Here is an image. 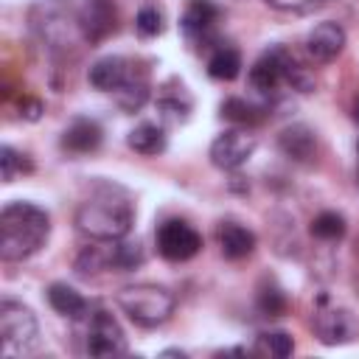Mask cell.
<instances>
[{
  "label": "cell",
  "instance_id": "1",
  "mask_svg": "<svg viewBox=\"0 0 359 359\" xmlns=\"http://www.w3.org/2000/svg\"><path fill=\"white\" fill-rule=\"evenodd\" d=\"M135 224V208L123 188L98 185L76 210V227L95 241H118Z\"/></svg>",
  "mask_w": 359,
  "mask_h": 359
},
{
  "label": "cell",
  "instance_id": "2",
  "mask_svg": "<svg viewBox=\"0 0 359 359\" xmlns=\"http://www.w3.org/2000/svg\"><path fill=\"white\" fill-rule=\"evenodd\" d=\"M50 219L34 202H8L0 213V258L22 261L39 252L48 241Z\"/></svg>",
  "mask_w": 359,
  "mask_h": 359
},
{
  "label": "cell",
  "instance_id": "3",
  "mask_svg": "<svg viewBox=\"0 0 359 359\" xmlns=\"http://www.w3.org/2000/svg\"><path fill=\"white\" fill-rule=\"evenodd\" d=\"M280 84H289L297 93H311L314 76L286 48H269L250 67V87L261 95H275Z\"/></svg>",
  "mask_w": 359,
  "mask_h": 359
},
{
  "label": "cell",
  "instance_id": "4",
  "mask_svg": "<svg viewBox=\"0 0 359 359\" xmlns=\"http://www.w3.org/2000/svg\"><path fill=\"white\" fill-rule=\"evenodd\" d=\"M121 311L140 328H157L163 325L171 314H174V294L165 286L157 283H135V286H123L115 294Z\"/></svg>",
  "mask_w": 359,
  "mask_h": 359
},
{
  "label": "cell",
  "instance_id": "5",
  "mask_svg": "<svg viewBox=\"0 0 359 359\" xmlns=\"http://www.w3.org/2000/svg\"><path fill=\"white\" fill-rule=\"evenodd\" d=\"M0 345L6 356L31 353L39 345V323L34 311L8 297L0 303Z\"/></svg>",
  "mask_w": 359,
  "mask_h": 359
},
{
  "label": "cell",
  "instance_id": "6",
  "mask_svg": "<svg viewBox=\"0 0 359 359\" xmlns=\"http://www.w3.org/2000/svg\"><path fill=\"white\" fill-rule=\"evenodd\" d=\"M31 28L36 31V36L42 42H48V48L53 50H65L70 48L79 36H81V28H79V17L70 14V8H65L62 3L56 0H48V3H39L31 8ZM84 39V36H81Z\"/></svg>",
  "mask_w": 359,
  "mask_h": 359
},
{
  "label": "cell",
  "instance_id": "7",
  "mask_svg": "<svg viewBox=\"0 0 359 359\" xmlns=\"http://www.w3.org/2000/svg\"><path fill=\"white\" fill-rule=\"evenodd\" d=\"M84 351L90 356H121L126 353V337L118 320L98 309L87 314V334H84Z\"/></svg>",
  "mask_w": 359,
  "mask_h": 359
},
{
  "label": "cell",
  "instance_id": "8",
  "mask_svg": "<svg viewBox=\"0 0 359 359\" xmlns=\"http://www.w3.org/2000/svg\"><path fill=\"white\" fill-rule=\"evenodd\" d=\"M202 250V236L182 219H168L157 230V252L165 261H188Z\"/></svg>",
  "mask_w": 359,
  "mask_h": 359
},
{
  "label": "cell",
  "instance_id": "9",
  "mask_svg": "<svg viewBox=\"0 0 359 359\" xmlns=\"http://www.w3.org/2000/svg\"><path fill=\"white\" fill-rule=\"evenodd\" d=\"M252 151H255V135H250L247 129L236 126V129L222 132V135L210 143V163H213L216 168L233 171V168L244 165Z\"/></svg>",
  "mask_w": 359,
  "mask_h": 359
},
{
  "label": "cell",
  "instance_id": "10",
  "mask_svg": "<svg viewBox=\"0 0 359 359\" xmlns=\"http://www.w3.org/2000/svg\"><path fill=\"white\" fill-rule=\"evenodd\" d=\"M311 328L325 345H345L359 337V323L348 309H317Z\"/></svg>",
  "mask_w": 359,
  "mask_h": 359
},
{
  "label": "cell",
  "instance_id": "11",
  "mask_svg": "<svg viewBox=\"0 0 359 359\" xmlns=\"http://www.w3.org/2000/svg\"><path fill=\"white\" fill-rule=\"evenodd\" d=\"M79 28L90 45L104 42L118 28V11H115L112 0H84V6L79 11Z\"/></svg>",
  "mask_w": 359,
  "mask_h": 359
},
{
  "label": "cell",
  "instance_id": "12",
  "mask_svg": "<svg viewBox=\"0 0 359 359\" xmlns=\"http://www.w3.org/2000/svg\"><path fill=\"white\" fill-rule=\"evenodd\" d=\"M345 48V28L339 22H317L309 34H306V53L314 62H334Z\"/></svg>",
  "mask_w": 359,
  "mask_h": 359
},
{
  "label": "cell",
  "instance_id": "13",
  "mask_svg": "<svg viewBox=\"0 0 359 359\" xmlns=\"http://www.w3.org/2000/svg\"><path fill=\"white\" fill-rule=\"evenodd\" d=\"M135 65H129L123 56H101L90 65L87 70V81L101 90V93H115L121 90L132 76H135Z\"/></svg>",
  "mask_w": 359,
  "mask_h": 359
},
{
  "label": "cell",
  "instance_id": "14",
  "mask_svg": "<svg viewBox=\"0 0 359 359\" xmlns=\"http://www.w3.org/2000/svg\"><path fill=\"white\" fill-rule=\"evenodd\" d=\"M278 149L292 163H311L317 157V135L306 123H292L278 135Z\"/></svg>",
  "mask_w": 359,
  "mask_h": 359
},
{
  "label": "cell",
  "instance_id": "15",
  "mask_svg": "<svg viewBox=\"0 0 359 359\" xmlns=\"http://www.w3.org/2000/svg\"><path fill=\"white\" fill-rule=\"evenodd\" d=\"M104 132L93 118H76L73 123H67V129L62 132V149L67 154H90L101 146Z\"/></svg>",
  "mask_w": 359,
  "mask_h": 359
},
{
  "label": "cell",
  "instance_id": "16",
  "mask_svg": "<svg viewBox=\"0 0 359 359\" xmlns=\"http://www.w3.org/2000/svg\"><path fill=\"white\" fill-rule=\"evenodd\" d=\"M216 241H219V250L224 258L230 261H238V258H247L252 250H255V236L252 230L236 224V222H222L216 227Z\"/></svg>",
  "mask_w": 359,
  "mask_h": 359
},
{
  "label": "cell",
  "instance_id": "17",
  "mask_svg": "<svg viewBox=\"0 0 359 359\" xmlns=\"http://www.w3.org/2000/svg\"><path fill=\"white\" fill-rule=\"evenodd\" d=\"M48 303L53 306L56 314H62L67 320H76V323L87 320V314H90V303L67 283H50L48 286Z\"/></svg>",
  "mask_w": 359,
  "mask_h": 359
},
{
  "label": "cell",
  "instance_id": "18",
  "mask_svg": "<svg viewBox=\"0 0 359 359\" xmlns=\"http://www.w3.org/2000/svg\"><path fill=\"white\" fill-rule=\"evenodd\" d=\"M126 143H129L132 151H137L143 157H154V154L165 151V132L157 123H137L126 135Z\"/></svg>",
  "mask_w": 359,
  "mask_h": 359
},
{
  "label": "cell",
  "instance_id": "19",
  "mask_svg": "<svg viewBox=\"0 0 359 359\" xmlns=\"http://www.w3.org/2000/svg\"><path fill=\"white\" fill-rule=\"evenodd\" d=\"M216 6H210L208 0H194L191 6H188V11H185V17H182V31H185V36H191V39H205L208 34H210V28H213V22H216Z\"/></svg>",
  "mask_w": 359,
  "mask_h": 359
},
{
  "label": "cell",
  "instance_id": "20",
  "mask_svg": "<svg viewBox=\"0 0 359 359\" xmlns=\"http://www.w3.org/2000/svg\"><path fill=\"white\" fill-rule=\"evenodd\" d=\"M107 258H109V269H118V272H129V269H135V266H140L143 264V250H140V244L135 241H107Z\"/></svg>",
  "mask_w": 359,
  "mask_h": 359
},
{
  "label": "cell",
  "instance_id": "21",
  "mask_svg": "<svg viewBox=\"0 0 359 359\" xmlns=\"http://www.w3.org/2000/svg\"><path fill=\"white\" fill-rule=\"evenodd\" d=\"M241 70V56L236 48H216L213 56L208 59V73L219 81H233Z\"/></svg>",
  "mask_w": 359,
  "mask_h": 359
},
{
  "label": "cell",
  "instance_id": "22",
  "mask_svg": "<svg viewBox=\"0 0 359 359\" xmlns=\"http://www.w3.org/2000/svg\"><path fill=\"white\" fill-rule=\"evenodd\" d=\"M146 98H149V81L143 73H135L121 90H115V101L126 112H137L146 104Z\"/></svg>",
  "mask_w": 359,
  "mask_h": 359
},
{
  "label": "cell",
  "instance_id": "23",
  "mask_svg": "<svg viewBox=\"0 0 359 359\" xmlns=\"http://www.w3.org/2000/svg\"><path fill=\"white\" fill-rule=\"evenodd\" d=\"M222 118H227V121L236 123V126H252V123L261 121L258 107H252V104L244 101V98H227V101L222 104Z\"/></svg>",
  "mask_w": 359,
  "mask_h": 359
},
{
  "label": "cell",
  "instance_id": "24",
  "mask_svg": "<svg viewBox=\"0 0 359 359\" xmlns=\"http://www.w3.org/2000/svg\"><path fill=\"white\" fill-rule=\"evenodd\" d=\"M311 236H317L323 241H337L345 236V219L337 210H323L311 222Z\"/></svg>",
  "mask_w": 359,
  "mask_h": 359
},
{
  "label": "cell",
  "instance_id": "25",
  "mask_svg": "<svg viewBox=\"0 0 359 359\" xmlns=\"http://www.w3.org/2000/svg\"><path fill=\"white\" fill-rule=\"evenodd\" d=\"M255 351L264 353V356H289L294 351V342L286 331H266V334H258V342H255Z\"/></svg>",
  "mask_w": 359,
  "mask_h": 359
},
{
  "label": "cell",
  "instance_id": "26",
  "mask_svg": "<svg viewBox=\"0 0 359 359\" xmlns=\"http://www.w3.org/2000/svg\"><path fill=\"white\" fill-rule=\"evenodd\" d=\"M104 269H109L107 247H104V250H101V247H84V250L79 252V258H76V272H79L81 278L98 275V272H104Z\"/></svg>",
  "mask_w": 359,
  "mask_h": 359
},
{
  "label": "cell",
  "instance_id": "27",
  "mask_svg": "<svg viewBox=\"0 0 359 359\" xmlns=\"http://www.w3.org/2000/svg\"><path fill=\"white\" fill-rule=\"evenodd\" d=\"M0 171H3V182H14L22 171H31V163L17 154L11 146H3L0 149Z\"/></svg>",
  "mask_w": 359,
  "mask_h": 359
},
{
  "label": "cell",
  "instance_id": "28",
  "mask_svg": "<svg viewBox=\"0 0 359 359\" xmlns=\"http://www.w3.org/2000/svg\"><path fill=\"white\" fill-rule=\"evenodd\" d=\"M258 309H261V314H266V317H280V314L286 311V297H283V292H280L278 286H261V292H258Z\"/></svg>",
  "mask_w": 359,
  "mask_h": 359
},
{
  "label": "cell",
  "instance_id": "29",
  "mask_svg": "<svg viewBox=\"0 0 359 359\" xmlns=\"http://www.w3.org/2000/svg\"><path fill=\"white\" fill-rule=\"evenodd\" d=\"M135 28H137L140 36H157L163 31V14H160V8L143 6L137 11V17H135Z\"/></svg>",
  "mask_w": 359,
  "mask_h": 359
},
{
  "label": "cell",
  "instance_id": "30",
  "mask_svg": "<svg viewBox=\"0 0 359 359\" xmlns=\"http://www.w3.org/2000/svg\"><path fill=\"white\" fill-rule=\"evenodd\" d=\"M269 8L275 11H292V14H309L320 6H325L328 0H264Z\"/></svg>",
  "mask_w": 359,
  "mask_h": 359
},
{
  "label": "cell",
  "instance_id": "31",
  "mask_svg": "<svg viewBox=\"0 0 359 359\" xmlns=\"http://www.w3.org/2000/svg\"><path fill=\"white\" fill-rule=\"evenodd\" d=\"M160 112L163 118L174 121V123H182L188 118V101H180V98H160Z\"/></svg>",
  "mask_w": 359,
  "mask_h": 359
}]
</instances>
